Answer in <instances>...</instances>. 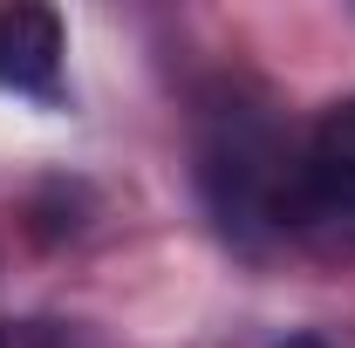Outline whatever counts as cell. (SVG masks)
<instances>
[{"label":"cell","instance_id":"6da1fadb","mask_svg":"<svg viewBox=\"0 0 355 348\" xmlns=\"http://www.w3.org/2000/svg\"><path fill=\"white\" fill-rule=\"evenodd\" d=\"M287 157L266 130V116H246L232 110L212 123L205 150H198V177H205V198L219 212L225 232H260V225H280V198H287Z\"/></svg>","mask_w":355,"mask_h":348},{"label":"cell","instance_id":"7a4b0ae2","mask_svg":"<svg viewBox=\"0 0 355 348\" xmlns=\"http://www.w3.org/2000/svg\"><path fill=\"white\" fill-rule=\"evenodd\" d=\"M314 218H355V103H335L314 123L308 150L287 171L280 225H314Z\"/></svg>","mask_w":355,"mask_h":348},{"label":"cell","instance_id":"3957f363","mask_svg":"<svg viewBox=\"0 0 355 348\" xmlns=\"http://www.w3.org/2000/svg\"><path fill=\"white\" fill-rule=\"evenodd\" d=\"M55 69H62V21L48 7H7L0 14V82L55 89Z\"/></svg>","mask_w":355,"mask_h":348},{"label":"cell","instance_id":"277c9868","mask_svg":"<svg viewBox=\"0 0 355 348\" xmlns=\"http://www.w3.org/2000/svg\"><path fill=\"white\" fill-rule=\"evenodd\" d=\"M287 348H321V342H314V335H294V342H287Z\"/></svg>","mask_w":355,"mask_h":348},{"label":"cell","instance_id":"5b68a950","mask_svg":"<svg viewBox=\"0 0 355 348\" xmlns=\"http://www.w3.org/2000/svg\"><path fill=\"white\" fill-rule=\"evenodd\" d=\"M0 348H7V335H0Z\"/></svg>","mask_w":355,"mask_h":348}]
</instances>
